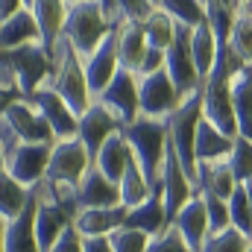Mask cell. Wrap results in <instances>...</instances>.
I'll return each mask as SVG.
<instances>
[{"instance_id": "cell-30", "label": "cell", "mask_w": 252, "mask_h": 252, "mask_svg": "<svg viewBox=\"0 0 252 252\" xmlns=\"http://www.w3.org/2000/svg\"><path fill=\"white\" fill-rule=\"evenodd\" d=\"M176 30H179V24H176V21H173L161 6H156V12H153V15H150V21L144 24L147 47L167 53V50H170V44H173V38H176Z\"/></svg>"}, {"instance_id": "cell-2", "label": "cell", "mask_w": 252, "mask_h": 252, "mask_svg": "<svg viewBox=\"0 0 252 252\" xmlns=\"http://www.w3.org/2000/svg\"><path fill=\"white\" fill-rule=\"evenodd\" d=\"M47 88H53L67 109L82 118L91 106H94V94L88 88V79H85V67H82V59L76 56V50L67 44V41H59L53 56H50V79L44 82Z\"/></svg>"}, {"instance_id": "cell-6", "label": "cell", "mask_w": 252, "mask_h": 252, "mask_svg": "<svg viewBox=\"0 0 252 252\" xmlns=\"http://www.w3.org/2000/svg\"><path fill=\"white\" fill-rule=\"evenodd\" d=\"M0 59L9 64L24 100H30L50 79V56H47V50L41 44H30V47H21V50L0 53Z\"/></svg>"}, {"instance_id": "cell-7", "label": "cell", "mask_w": 252, "mask_h": 252, "mask_svg": "<svg viewBox=\"0 0 252 252\" xmlns=\"http://www.w3.org/2000/svg\"><path fill=\"white\" fill-rule=\"evenodd\" d=\"M38 193V211H35V232H38V247L41 252H50L59 238L73 226L76 220V202H59L53 196H47L41 188H35Z\"/></svg>"}, {"instance_id": "cell-33", "label": "cell", "mask_w": 252, "mask_h": 252, "mask_svg": "<svg viewBox=\"0 0 252 252\" xmlns=\"http://www.w3.org/2000/svg\"><path fill=\"white\" fill-rule=\"evenodd\" d=\"M179 27H188V30H196L205 24V3L199 0H161L158 3Z\"/></svg>"}, {"instance_id": "cell-26", "label": "cell", "mask_w": 252, "mask_h": 252, "mask_svg": "<svg viewBox=\"0 0 252 252\" xmlns=\"http://www.w3.org/2000/svg\"><path fill=\"white\" fill-rule=\"evenodd\" d=\"M235 150V138L223 135L220 129L202 121L199 129H196V161L199 164H217V161H229Z\"/></svg>"}, {"instance_id": "cell-40", "label": "cell", "mask_w": 252, "mask_h": 252, "mask_svg": "<svg viewBox=\"0 0 252 252\" xmlns=\"http://www.w3.org/2000/svg\"><path fill=\"white\" fill-rule=\"evenodd\" d=\"M158 3L153 0H121V15H124V24H138L144 27L150 21V15L156 12Z\"/></svg>"}, {"instance_id": "cell-38", "label": "cell", "mask_w": 252, "mask_h": 252, "mask_svg": "<svg viewBox=\"0 0 252 252\" xmlns=\"http://www.w3.org/2000/svg\"><path fill=\"white\" fill-rule=\"evenodd\" d=\"M202 202H205V211H208V223H211V235H220L226 229H232V214H229V202L226 199H217L211 193H199Z\"/></svg>"}, {"instance_id": "cell-22", "label": "cell", "mask_w": 252, "mask_h": 252, "mask_svg": "<svg viewBox=\"0 0 252 252\" xmlns=\"http://www.w3.org/2000/svg\"><path fill=\"white\" fill-rule=\"evenodd\" d=\"M126 229H138L150 238H158L164 229H170V220L164 214V202H161V188H156L150 193V199H144L138 208L126 211Z\"/></svg>"}, {"instance_id": "cell-50", "label": "cell", "mask_w": 252, "mask_h": 252, "mask_svg": "<svg viewBox=\"0 0 252 252\" xmlns=\"http://www.w3.org/2000/svg\"><path fill=\"white\" fill-rule=\"evenodd\" d=\"M247 190H250V199H252V182H247Z\"/></svg>"}, {"instance_id": "cell-27", "label": "cell", "mask_w": 252, "mask_h": 252, "mask_svg": "<svg viewBox=\"0 0 252 252\" xmlns=\"http://www.w3.org/2000/svg\"><path fill=\"white\" fill-rule=\"evenodd\" d=\"M217 53H220V41L214 35V30L208 27V21L202 27H196L190 32V56H193V64L199 70V79L205 82L214 70V62H217Z\"/></svg>"}, {"instance_id": "cell-9", "label": "cell", "mask_w": 252, "mask_h": 252, "mask_svg": "<svg viewBox=\"0 0 252 252\" xmlns=\"http://www.w3.org/2000/svg\"><path fill=\"white\" fill-rule=\"evenodd\" d=\"M190 32L193 30H188V27L176 30V38H173V44L167 50V64H164V70L170 73V79H173V85H176L182 100H188L190 94L202 91L199 70H196L193 56H190Z\"/></svg>"}, {"instance_id": "cell-34", "label": "cell", "mask_w": 252, "mask_h": 252, "mask_svg": "<svg viewBox=\"0 0 252 252\" xmlns=\"http://www.w3.org/2000/svg\"><path fill=\"white\" fill-rule=\"evenodd\" d=\"M229 214H232V226L244 232L247 238H252V199L247 185H238L235 193L229 196Z\"/></svg>"}, {"instance_id": "cell-4", "label": "cell", "mask_w": 252, "mask_h": 252, "mask_svg": "<svg viewBox=\"0 0 252 252\" xmlns=\"http://www.w3.org/2000/svg\"><path fill=\"white\" fill-rule=\"evenodd\" d=\"M112 24L103 15V6L97 0H67V24H64V41L76 50V56L85 62L97 53V47L112 35Z\"/></svg>"}, {"instance_id": "cell-20", "label": "cell", "mask_w": 252, "mask_h": 252, "mask_svg": "<svg viewBox=\"0 0 252 252\" xmlns=\"http://www.w3.org/2000/svg\"><path fill=\"white\" fill-rule=\"evenodd\" d=\"M170 226L185 238V244L190 247V252L202 250V244H205L208 235H211V223H208V211H205V202H202L199 193L176 214V220H173Z\"/></svg>"}, {"instance_id": "cell-5", "label": "cell", "mask_w": 252, "mask_h": 252, "mask_svg": "<svg viewBox=\"0 0 252 252\" xmlns=\"http://www.w3.org/2000/svg\"><path fill=\"white\" fill-rule=\"evenodd\" d=\"M199 124H202V91L182 100V106L167 118L173 156L179 158L185 176L196 188H199V161H196V129H199Z\"/></svg>"}, {"instance_id": "cell-3", "label": "cell", "mask_w": 252, "mask_h": 252, "mask_svg": "<svg viewBox=\"0 0 252 252\" xmlns=\"http://www.w3.org/2000/svg\"><path fill=\"white\" fill-rule=\"evenodd\" d=\"M124 138L129 141V150L138 161V167L144 170L147 182L153 188H158L161 179V167L167 158V144H170V129L167 121H150V118H138L135 124L121 129Z\"/></svg>"}, {"instance_id": "cell-24", "label": "cell", "mask_w": 252, "mask_h": 252, "mask_svg": "<svg viewBox=\"0 0 252 252\" xmlns=\"http://www.w3.org/2000/svg\"><path fill=\"white\" fill-rule=\"evenodd\" d=\"M115 47H118V64H121V70L138 73V67H141L147 50H150L144 27H138V24H121V27H115Z\"/></svg>"}, {"instance_id": "cell-45", "label": "cell", "mask_w": 252, "mask_h": 252, "mask_svg": "<svg viewBox=\"0 0 252 252\" xmlns=\"http://www.w3.org/2000/svg\"><path fill=\"white\" fill-rule=\"evenodd\" d=\"M85 252H115L109 238H85Z\"/></svg>"}, {"instance_id": "cell-13", "label": "cell", "mask_w": 252, "mask_h": 252, "mask_svg": "<svg viewBox=\"0 0 252 252\" xmlns=\"http://www.w3.org/2000/svg\"><path fill=\"white\" fill-rule=\"evenodd\" d=\"M30 103L41 112V118L47 121V126H50V132H53L56 141H73V138H76V132H79V118L67 109V103H64L53 88L41 85V88L30 97Z\"/></svg>"}, {"instance_id": "cell-47", "label": "cell", "mask_w": 252, "mask_h": 252, "mask_svg": "<svg viewBox=\"0 0 252 252\" xmlns=\"http://www.w3.org/2000/svg\"><path fill=\"white\" fill-rule=\"evenodd\" d=\"M9 144L6 141H0V173H6V164H9Z\"/></svg>"}, {"instance_id": "cell-19", "label": "cell", "mask_w": 252, "mask_h": 252, "mask_svg": "<svg viewBox=\"0 0 252 252\" xmlns=\"http://www.w3.org/2000/svg\"><path fill=\"white\" fill-rule=\"evenodd\" d=\"M85 79H88V88H91V94H94V100L109 88V82L118 76V70H121V64H118V47H115V32L97 47V53L94 56H88L85 62Z\"/></svg>"}, {"instance_id": "cell-41", "label": "cell", "mask_w": 252, "mask_h": 252, "mask_svg": "<svg viewBox=\"0 0 252 252\" xmlns=\"http://www.w3.org/2000/svg\"><path fill=\"white\" fill-rule=\"evenodd\" d=\"M147 252H190V247L185 244V238L170 226V229H164L158 238L150 241V250Z\"/></svg>"}, {"instance_id": "cell-36", "label": "cell", "mask_w": 252, "mask_h": 252, "mask_svg": "<svg viewBox=\"0 0 252 252\" xmlns=\"http://www.w3.org/2000/svg\"><path fill=\"white\" fill-rule=\"evenodd\" d=\"M252 238H247L244 232H238L235 226L220 232V235H208V241L202 244L199 252H250Z\"/></svg>"}, {"instance_id": "cell-31", "label": "cell", "mask_w": 252, "mask_h": 252, "mask_svg": "<svg viewBox=\"0 0 252 252\" xmlns=\"http://www.w3.org/2000/svg\"><path fill=\"white\" fill-rule=\"evenodd\" d=\"M30 193L21 182H15L9 173H0V220L3 223H12L30 202Z\"/></svg>"}, {"instance_id": "cell-25", "label": "cell", "mask_w": 252, "mask_h": 252, "mask_svg": "<svg viewBox=\"0 0 252 252\" xmlns=\"http://www.w3.org/2000/svg\"><path fill=\"white\" fill-rule=\"evenodd\" d=\"M132 161H135V156H132V150H129V141L124 138V132H118V135H112V138L103 144V150H100L97 158H94V167H97L106 179H112V182L121 185L126 167H129Z\"/></svg>"}, {"instance_id": "cell-46", "label": "cell", "mask_w": 252, "mask_h": 252, "mask_svg": "<svg viewBox=\"0 0 252 252\" xmlns=\"http://www.w3.org/2000/svg\"><path fill=\"white\" fill-rule=\"evenodd\" d=\"M21 100V94H15V91H0V118L9 112V106L12 103H18Z\"/></svg>"}, {"instance_id": "cell-29", "label": "cell", "mask_w": 252, "mask_h": 252, "mask_svg": "<svg viewBox=\"0 0 252 252\" xmlns=\"http://www.w3.org/2000/svg\"><path fill=\"white\" fill-rule=\"evenodd\" d=\"M232 106H235L238 135L252 141V76L247 70L232 79Z\"/></svg>"}, {"instance_id": "cell-51", "label": "cell", "mask_w": 252, "mask_h": 252, "mask_svg": "<svg viewBox=\"0 0 252 252\" xmlns=\"http://www.w3.org/2000/svg\"><path fill=\"white\" fill-rule=\"evenodd\" d=\"M250 252H252V247H250Z\"/></svg>"}, {"instance_id": "cell-16", "label": "cell", "mask_w": 252, "mask_h": 252, "mask_svg": "<svg viewBox=\"0 0 252 252\" xmlns=\"http://www.w3.org/2000/svg\"><path fill=\"white\" fill-rule=\"evenodd\" d=\"M76 211H91V208H118L121 205V188L118 182L106 179L97 167L88 170V176L76 188Z\"/></svg>"}, {"instance_id": "cell-28", "label": "cell", "mask_w": 252, "mask_h": 252, "mask_svg": "<svg viewBox=\"0 0 252 252\" xmlns=\"http://www.w3.org/2000/svg\"><path fill=\"white\" fill-rule=\"evenodd\" d=\"M238 182L235 173L229 167V161H217V164H199V193H211L217 199H226L235 193Z\"/></svg>"}, {"instance_id": "cell-12", "label": "cell", "mask_w": 252, "mask_h": 252, "mask_svg": "<svg viewBox=\"0 0 252 252\" xmlns=\"http://www.w3.org/2000/svg\"><path fill=\"white\" fill-rule=\"evenodd\" d=\"M158 188H161V202H164V214L167 220L173 223L176 214L188 205L190 199L199 193V188L190 182L179 164V158L173 156V147L167 144V158H164V167H161V179H158Z\"/></svg>"}, {"instance_id": "cell-10", "label": "cell", "mask_w": 252, "mask_h": 252, "mask_svg": "<svg viewBox=\"0 0 252 252\" xmlns=\"http://www.w3.org/2000/svg\"><path fill=\"white\" fill-rule=\"evenodd\" d=\"M50 153H53L50 144H18V147L9 153L6 173H9L15 182H21L27 190H35L44 182V176H47Z\"/></svg>"}, {"instance_id": "cell-1", "label": "cell", "mask_w": 252, "mask_h": 252, "mask_svg": "<svg viewBox=\"0 0 252 252\" xmlns=\"http://www.w3.org/2000/svg\"><path fill=\"white\" fill-rule=\"evenodd\" d=\"M91 167H94V158L82 147L79 138H73V141H56L53 153H50L47 176H44V182L38 188L44 190L47 196L59 199V202H73L79 182L88 176Z\"/></svg>"}, {"instance_id": "cell-23", "label": "cell", "mask_w": 252, "mask_h": 252, "mask_svg": "<svg viewBox=\"0 0 252 252\" xmlns=\"http://www.w3.org/2000/svg\"><path fill=\"white\" fill-rule=\"evenodd\" d=\"M126 223V208H91V211H79L73 220V229L82 238H112L118 229H124Z\"/></svg>"}, {"instance_id": "cell-17", "label": "cell", "mask_w": 252, "mask_h": 252, "mask_svg": "<svg viewBox=\"0 0 252 252\" xmlns=\"http://www.w3.org/2000/svg\"><path fill=\"white\" fill-rule=\"evenodd\" d=\"M35 211H38V193H30L27 208L6 223V235H3V252H41L38 247V232H35Z\"/></svg>"}, {"instance_id": "cell-18", "label": "cell", "mask_w": 252, "mask_h": 252, "mask_svg": "<svg viewBox=\"0 0 252 252\" xmlns=\"http://www.w3.org/2000/svg\"><path fill=\"white\" fill-rule=\"evenodd\" d=\"M38 32H41V47L47 50V56H53L56 44L64 35V24H67V0H30Z\"/></svg>"}, {"instance_id": "cell-32", "label": "cell", "mask_w": 252, "mask_h": 252, "mask_svg": "<svg viewBox=\"0 0 252 252\" xmlns=\"http://www.w3.org/2000/svg\"><path fill=\"white\" fill-rule=\"evenodd\" d=\"M121 205H124L126 211L129 208H138L144 199H150V193H153V185L147 182V176H144V170L138 167V161H132L129 167H126L124 179H121Z\"/></svg>"}, {"instance_id": "cell-44", "label": "cell", "mask_w": 252, "mask_h": 252, "mask_svg": "<svg viewBox=\"0 0 252 252\" xmlns=\"http://www.w3.org/2000/svg\"><path fill=\"white\" fill-rule=\"evenodd\" d=\"M21 9H24V3H21V0H0V27H3V24H9Z\"/></svg>"}, {"instance_id": "cell-15", "label": "cell", "mask_w": 252, "mask_h": 252, "mask_svg": "<svg viewBox=\"0 0 252 252\" xmlns=\"http://www.w3.org/2000/svg\"><path fill=\"white\" fill-rule=\"evenodd\" d=\"M121 129H124V126L118 124V118L94 100V106L79 118V132H76V138H79L82 147L91 153V158H97V153L103 150V144H106L112 135H118Z\"/></svg>"}, {"instance_id": "cell-14", "label": "cell", "mask_w": 252, "mask_h": 252, "mask_svg": "<svg viewBox=\"0 0 252 252\" xmlns=\"http://www.w3.org/2000/svg\"><path fill=\"white\" fill-rule=\"evenodd\" d=\"M3 121L9 124V129L15 132V138L21 144H50V147L56 144V138H53L47 121L41 118V112L30 100H24V97L9 106V112L3 115Z\"/></svg>"}, {"instance_id": "cell-39", "label": "cell", "mask_w": 252, "mask_h": 252, "mask_svg": "<svg viewBox=\"0 0 252 252\" xmlns=\"http://www.w3.org/2000/svg\"><path fill=\"white\" fill-rule=\"evenodd\" d=\"M112 250L115 252H147L150 250V235H144V232H138V229H118L112 238Z\"/></svg>"}, {"instance_id": "cell-42", "label": "cell", "mask_w": 252, "mask_h": 252, "mask_svg": "<svg viewBox=\"0 0 252 252\" xmlns=\"http://www.w3.org/2000/svg\"><path fill=\"white\" fill-rule=\"evenodd\" d=\"M164 64H167V53H161V50H153V47H150L135 76H138V79H144V76H153V73L164 70Z\"/></svg>"}, {"instance_id": "cell-35", "label": "cell", "mask_w": 252, "mask_h": 252, "mask_svg": "<svg viewBox=\"0 0 252 252\" xmlns=\"http://www.w3.org/2000/svg\"><path fill=\"white\" fill-rule=\"evenodd\" d=\"M229 50L241 59V62L250 67L252 64V21L250 18H235V24H232V32H229Z\"/></svg>"}, {"instance_id": "cell-8", "label": "cell", "mask_w": 252, "mask_h": 252, "mask_svg": "<svg viewBox=\"0 0 252 252\" xmlns=\"http://www.w3.org/2000/svg\"><path fill=\"white\" fill-rule=\"evenodd\" d=\"M138 91H141V118L167 121L182 106V97H179L167 70H158L153 76L138 79Z\"/></svg>"}, {"instance_id": "cell-37", "label": "cell", "mask_w": 252, "mask_h": 252, "mask_svg": "<svg viewBox=\"0 0 252 252\" xmlns=\"http://www.w3.org/2000/svg\"><path fill=\"white\" fill-rule=\"evenodd\" d=\"M229 167H232L238 185L252 182V141L250 138H241V135L235 138V150L229 156Z\"/></svg>"}, {"instance_id": "cell-21", "label": "cell", "mask_w": 252, "mask_h": 252, "mask_svg": "<svg viewBox=\"0 0 252 252\" xmlns=\"http://www.w3.org/2000/svg\"><path fill=\"white\" fill-rule=\"evenodd\" d=\"M30 44H41V32H38L32 6H30V0H27L24 9H21L9 24L0 27V53L21 50V47H30Z\"/></svg>"}, {"instance_id": "cell-43", "label": "cell", "mask_w": 252, "mask_h": 252, "mask_svg": "<svg viewBox=\"0 0 252 252\" xmlns=\"http://www.w3.org/2000/svg\"><path fill=\"white\" fill-rule=\"evenodd\" d=\"M50 252H85V238L70 226L62 238H59V244H56Z\"/></svg>"}, {"instance_id": "cell-48", "label": "cell", "mask_w": 252, "mask_h": 252, "mask_svg": "<svg viewBox=\"0 0 252 252\" xmlns=\"http://www.w3.org/2000/svg\"><path fill=\"white\" fill-rule=\"evenodd\" d=\"M238 15L252 21V0H238Z\"/></svg>"}, {"instance_id": "cell-49", "label": "cell", "mask_w": 252, "mask_h": 252, "mask_svg": "<svg viewBox=\"0 0 252 252\" xmlns=\"http://www.w3.org/2000/svg\"><path fill=\"white\" fill-rule=\"evenodd\" d=\"M3 235H6V223L0 220V252H3Z\"/></svg>"}, {"instance_id": "cell-11", "label": "cell", "mask_w": 252, "mask_h": 252, "mask_svg": "<svg viewBox=\"0 0 252 252\" xmlns=\"http://www.w3.org/2000/svg\"><path fill=\"white\" fill-rule=\"evenodd\" d=\"M103 109H109L118 124L129 126L141 118V91H138V76L129 70H118V76L109 82V88L97 97Z\"/></svg>"}]
</instances>
